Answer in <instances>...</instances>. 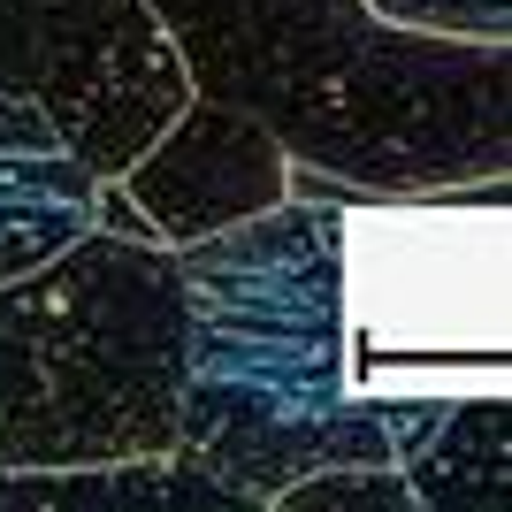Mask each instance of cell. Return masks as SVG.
Segmentation results:
<instances>
[{
  "mask_svg": "<svg viewBox=\"0 0 512 512\" xmlns=\"http://www.w3.org/2000/svg\"><path fill=\"white\" fill-rule=\"evenodd\" d=\"M184 85L253 115L291 169L436 192L512 169V39L383 23L367 0H146Z\"/></svg>",
  "mask_w": 512,
  "mask_h": 512,
  "instance_id": "6da1fadb",
  "label": "cell"
},
{
  "mask_svg": "<svg viewBox=\"0 0 512 512\" xmlns=\"http://www.w3.org/2000/svg\"><path fill=\"white\" fill-rule=\"evenodd\" d=\"M352 184L291 169L276 207L176 245L192 291L176 451L253 505L314 467H390V428L344 383L337 207Z\"/></svg>",
  "mask_w": 512,
  "mask_h": 512,
  "instance_id": "7a4b0ae2",
  "label": "cell"
},
{
  "mask_svg": "<svg viewBox=\"0 0 512 512\" xmlns=\"http://www.w3.org/2000/svg\"><path fill=\"white\" fill-rule=\"evenodd\" d=\"M192 291L161 237L92 222L0 283V474L176 451Z\"/></svg>",
  "mask_w": 512,
  "mask_h": 512,
  "instance_id": "3957f363",
  "label": "cell"
},
{
  "mask_svg": "<svg viewBox=\"0 0 512 512\" xmlns=\"http://www.w3.org/2000/svg\"><path fill=\"white\" fill-rule=\"evenodd\" d=\"M337 299L344 383L383 413L390 459L451 398H505V176L436 192H352L337 207Z\"/></svg>",
  "mask_w": 512,
  "mask_h": 512,
  "instance_id": "277c9868",
  "label": "cell"
},
{
  "mask_svg": "<svg viewBox=\"0 0 512 512\" xmlns=\"http://www.w3.org/2000/svg\"><path fill=\"white\" fill-rule=\"evenodd\" d=\"M0 92H23L92 176H123L192 100L146 0H0Z\"/></svg>",
  "mask_w": 512,
  "mask_h": 512,
  "instance_id": "5b68a950",
  "label": "cell"
},
{
  "mask_svg": "<svg viewBox=\"0 0 512 512\" xmlns=\"http://www.w3.org/2000/svg\"><path fill=\"white\" fill-rule=\"evenodd\" d=\"M130 207L153 222L161 245H192L207 230H230L245 214L276 207L291 192V153L222 100H184L169 123L153 130V146L115 176Z\"/></svg>",
  "mask_w": 512,
  "mask_h": 512,
  "instance_id": "8992f818",
  "label": "cell"
},
{
  "mask_svg": "<svg viewBox=\"0 0 512 512\" xmlns=\"http://www.w3.org/2000/svg\"><path fill=\"white\" fill-rule=\"evenodd\" d=\"M100 176L23 92H0V283L92 230Z\"/></svg>",
  "mask_w": 512,
  "mask_h": 512,
  "instance_id": "52a82bcc",
  "label": "cell"
},
{
  "mask_svg": "<svg viewBox=\"0 0 512 512\" xmlns=\"http://www.w3.org/2000/svg\"><path fill=\"white\" fill-rule=\"evenodd\" d=\"M31 505H77V512H253V497L214 482L207 467H192L184 451H146V459H100V467H23L0 474V512Z\"/></svg>",
  "mask_w": 512,
  "mask_h": 512,
  "instance_id": "ba28073f",
  "label": "cell"
},
{
  "mask_svg": "<svg viewBox=\"0 0 512 512\" xmlns=\"http://www.w3.org/2000/svg\"><path fill=\"white\" fill-rule=\"evenodd\" d=\"M390 467L406 474L413 505L436 512H497L512 482V421L505 398H451L413 428Z\"/></svg>",
  "mask_w": 512,
  "mask_h": 512,
  "instance_id": "9c48e42d",
  "label": "cell"
},
{
  "mask_svg": "<svg viewBox=\"0 0 512 512\" xmlns=\"http://www.w3.org/2000/svg\"><path fill=\"white\" fill-rule=\"evenodd\" d=\"M268 505H291V512H413V490L398 467H314L299 482H283Z\"/></svg>",
  "mask_w": 512,
  "mask_h": 512,
  "instance_id": "30bf717a",
  "label": "cell"
},
{
  "mask_svg": "<svg viewBox=\"0 0 512 512\" xmlns=\"http://www.w3.org/2000/svg\"><path fill=\"white\" fill-rule=\"evenodd\" d=\"M383 23L444 31V39H512V0H367Z\"/></svg>",
  "mask_w": 512,
  "mask_h": 512,
  "instance_id": "8fae6325",
  "label": "cell"
}]
</instances>
